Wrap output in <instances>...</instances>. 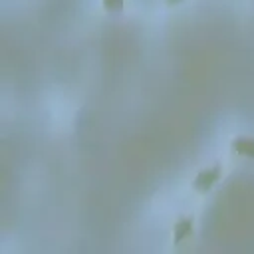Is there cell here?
Instances as JSON below:
<instances>
[{"label": "cell", "mask_w": 254, "mask_h": 254, "mask_svg": "<svg viewBox=\"0 0 254 254\" xmlns=\"http://www.w3.org/2000/svg\"><path fill=\"white\" fill-rule=\"evenodd\" d=\"M220 173H222L220 165H214V167H210V169H202V171L194 177L192 187H194L196 190H206V189H210V185H212L214 181H218Z\"/></svg>", "instance_id": "cell-1"}, {"label": "cell", "mask_w": 254, "mask_h": 254, "mask_svg": "<svg viewBox=\"0 0 254 254\" xmlns=\"http://www.w3.org/2000/svg\"><path fill=\"white\" fill-rule=\"evenodd\" d=\"M190 232H192V216H185V218H181V220L175 224L173 240L179 244V242H181V240H185Z\"/></svg>", "instance_id": "cell-2"}, {"label": "cell", "mask_w": 254, "mask_h": 254, "mask_svg": "<svg viewBox=\"0 0 254 254\" xmlns=\"http://www.w3.org/2000/svg\"><path fill=\"white\" fill-rule=\"evenodd\" d=\"M232 147H234V151H238L242 155L254 157V139L252 137H238L232 141Z\"/></svg>", "instance_id": "cell-3"}, {"label": "cell", "mask_w": 254, "mask_h": 254, "mask_svg": "<svg viewBox=\"0 0 254 254\" xmlns=\"http://www.w3.org/2000/svg\"><path fill=\"white\" fill-rule=\"evenodd\" d=\"M103 6L107 10H121L123 8V0H103Z\"/></svg>", "instance_id": "cell-4"}, {"label": "cell", "mask_w": 254, "mask_h": 254, "mask_svg": "<svg viewBox=\"0 0 254 254\" xmlns=\"http://www.w3.org/2000/svg\"><path fill=\"white\" fill-rule=\"evenodd\" d=\"M169 4H177V2H181V0H167Z\"/></svg>", "instance_id": "cell-5"}]
</instances>
